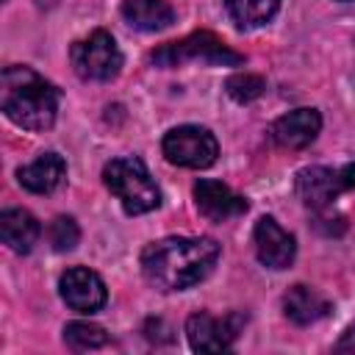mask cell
Here are the masks:
<instances>
[{"mask_svg": "<svg viewBox=\"0 0 355 355\" xmlns=\"http://www.w3.org/2000/svg\"><path fill=\"white\" fill-rule=\"evenodd\" d=\"M219 244L214 239L169 236L141 250V275L158 291H183L214 269Z\"/></svg>", "mask_w": 355, "mask_h": 355, "instance_id": "cell-1", "label": "cell"}, {"mask_svg": "<svg viewBox=\"0 0 355 355\" xmlns=\"http://www.w3.org/2000/svg\"><path fill=\"white\" fill-rule=\"evenodd\" d=\"M47 236H50V244L55 252H69V250H75V244L80 239V227L72 216H55L50 222Z\"/></svg>", "mask_w": 355, "mask_h": 355, "instance_id": "cell-20", "label": "cell"}, {"mask_svg": "<svg viewBox=\"0 0 355 355\" xmlns=\"http://www.w3.org/2000/svg\"><path fill=\"white\" fill-rule=\"evenodd\" d=\"M283 311L294 324H313L330 313V302L311 286H291L283 297Z\"/></svg>", "mask_w": 355, "mask_h": 355, "instance_id": "cell-16", "label": "cell"}, {"mask_svg": "<svg viewBox=\"0 0 355 355\" xmlns=\"http://www.w3.org/2000/svg\"><path fill=\"white\" fill-rule=\"evenodd\" d=\"M39 222L33 214H28L25 208H8L0 214V239L8 250L25 255L33 250V244L39 241Z\"/></svg>", "mask_w": 355, "mask_h": 355, "instance_id": "cell-14", "label": "cell"}, {"mask_svg": "<svg viewBox=\"0 0 355 355\" xmlns=\"http://www.w3.org/2000/svg\"><path fill=\"white\" fill-rule=\"evenodd\" d=\"M150 61L158 67H178L183 61H200V64H211V67H239V64H244V55L230 50L214 33L200 31V33H191L180 42H172V44L153 50Z\"/></svg>", "mask_w": 355, "mask_h": 355, "instance_id": "cell-4", "label": "cell"}, {"mask_svg": "<svg viewBox=\"0 0 355 355\" xmlns=\"http://www.w3.org/2000/svg\"><path fill=\"white\" fill-rule=\"evenodd\" d=\"M161 150H164L169 164L186 166V169H205L219 155L216 136L208 128H200V125H178V128H172L164 136Z\"/></svg>", "mask_w": 355, "mask_h": 355, "instance_id": "cell-6", "label": "cell"}, {"mask_svg": "<svg viewBox=\"0 0 355 355\" xmlns=\"http://www.w3.org/2000/svg\"><path fill=\"white\" fill-rule=\"evenodd\" d=\"M194 205L208 222H230L247 211V200L222 180L202 178L194 183Z\"/></svg>", "mask_w": 355, "mask_h": 355, "instance_id": "cell-10", "label": "cell"}, {"mask_svg": "<svg viewBox=\"0 0 355 355\" xmlns=\"http://www.w3.org/2000/svg\"><path fill=\"white\" fill-rule=\"evenodd\" d=\"M322 130V116L316 108H294L288 114H283L280 119H275L272 125V139L275 144L286 147V150H302L308 147Z\"/></svg>", "mask_w": 355, "mask_h": 355, "instance_id": "cell-12", "label": "cell"}, {"mask_svg": "<svg viewBox=\"0 0 355 355\" xmlns=\"http://www.w3.org/2000/svg\"><path fill=\"white\" fill-rule=\"evenodd\" d=\"M252 247L263 266L286 269L297 255V241L288 230H283L272 216H261L252 227Z\"/></svg>", "mask_w": 355, "mask_h": 355, "instance_id": "cell-11", "label": "cell"}, {"mask_svg": "<svg viewBox=\"0 0 355 355\" xmlns=\"http://www.w3.org/2000/svg\"><path fill=\"white\" fill-rule=\"evenodd\" d=\"M244 322H247V316H241V313H227V316H211L205 311L191 313L186 322L189 347L194 352H222L236 341Z\"/></svg>", "mask_w": 355, "mask_h": 355, "instance_id": "cell-7", "label": "cell"}, {"mask_svg": "<svg viewBox=\"0 0 355 355\" xmlns=\"http://www.w3.org/2000/svg\"><path fill=\"white\" fill-rule=\"evenodd\" d=\"M297 197L302 200V205H308L311 211H324L333 205V200L349 189L344 169H327V166H305L297 172L294 180Z\"/></svg>", "mask_w": 355, "mask_h": 355, "instance_id": "cell-8", "label": "cell"}, {"mask_svg": "<svg viewBox=\"0 0 355 355\" xmlns=\"http://www.w3.org/2000/svg\"><path fill=\"white\" fill-rule=\"evenodd\" d=\"M58 291L61 300L78 313H94L108 300L103 277L86 266H69L58 280Z\"/></svg>", "mask_w": 355, "mask_h": 355, "instance_id": "cell-9", "label": "cell"}, {"mask_svg": "<svg viewBox=\"0 0 355 355\" xmlns=\"http://www.w3.org/2000/svg\"><path fill=\"white\" fill-rule=\"evenodd\" d=\"M64 344L75 352L100 349V347L108 344V333L94 322H69L64 327Z\"/></svg>", "mask_w": 355, "mask_h": 355, "instance_id": "cell-18", "label": "cell"}, {"mask_svg": "<svg viewBox=\"0 0 355 355\" xmlns=\"http://www.w3.org/2000/svg\"><path fill=\"white\" fill-rule=\"evenodd\" d=\"M64 175H67V164L53 150L42 153L36 161H31L28 166H19V172H17L19 186L28 189V191H33V194H50V191H55L61 186Z\"/></svg>", "mask_w": 355, "mask_h": 355, "instance_id": "cell-13", "label": "cell"}, {"mask_svg": "<svg viewBox=\"0 0 355 355\" xmlns=\"http://www.w3.org/2000/svg\"><path fill=\"white\" fill-rule=\"evenodd\" d=\"M266 83L261 75H252V72H236L225 80V92L236 100V103H252L263 94Z\"/></svg>", "mask_w": 355, "mask_h": 355, "instance_id": "cell-19", "label": "cell"}, {"mask_svg": "<svg viewBox=\"0 0 355 355\" xmlns=\"http://www.w3.org/2000/svg\"><path fill=\"white\" fill-rule=\"evenodd\" d=\"M336 349H338V352H355V324H349V327L341 333Z\"/></svg>", "mask_w": 355, "mask_h": 355, "instance_id": "cell-21", "label": "cell"}, {"mask_svg": "<svg viewBox=\"0 0 355 355\" xmlns=\"http://www.w3.org/2000/svg\"><path fill=\"white\" fill-rule=\"evenodd\" d=\"M3 114L25 130H50L58 116V89L31 67H8L0 89Z\"/></svg>", "mask_w": 355, "mask_h": 355, "instance_id": "cell-2", "label": "cell"}, {"mask_svg": "<svg viewBox=\"0 0 355 355\" xmlns=\"http://www.w3.org/2000/svg\"><path fill=\"white\" fill-rule=\"evenodd\" d=\"M103 183L108 186V191L122 202L125 214H130V216L155 211L161 205V191H158L155 180L150 178L144 161L136 155H122V158L108 161L103 166Z\"/></svg>", "mask_w": 355, "mask_h": 355, "instance_id": "cell-3", "label": "cell"}, {"mask_svg": "<svg viewBox=\"0 0 355 355\" xmlns=\"http://www.w3.org/2000/svg\"><path fill=\"white\" fill-rule=\"evenodd\" d=\"M69 61L78 78L83 80H111L122 69V53L114 36L103 28L92 31L86 39L69 47Z\"/></svg>", "mask_w": 355, "mask_h": 355, "instance_id": "cell-5", "label": "cell"}, {"mask_svg": "<svg viewBox=\"0 0 355 355\" xmlns=\"http://www.w3.org/2000/svg\"><path fill=\"white\" fill-rule=\"evenodd\" d=\"M122 19L136 31H164L175 22V8L166 0H122L119 6Z\"/></svg>", "mask_w": 355, "mask_h": 355, "instance_id": "cell-15", "label": "cell"}, {"mask_svg": "<svg viewBox=\"0 0 355 355\" xmlns=\"http://www.w3.org/2000/svg\"><path fill=\"white\" fill-rule=\"evenodd\" d=\"M280 8V0H227V11L239 28H261Z\"/></svg>", "mask_w": 355, "mask_h": 355, "instance_id": "cell-17", "label": "cell"}]
</instances>
